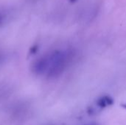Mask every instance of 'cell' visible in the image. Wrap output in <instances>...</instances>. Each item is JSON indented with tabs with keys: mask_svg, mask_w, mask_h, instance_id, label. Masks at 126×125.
<instances>
[{
	"mask_svg": "<svg viewBox=\"0 0 126 125\" xmlns=\"http://www.w3.org/2000/svg\"><path fill=\"white\" fill-rule=\"evenodd\" d=\"M5 59H6L5 54H4L3 52L0 51V66H1V65H2V64L4 63V62Z\"/></svg>",
	"mask_w": 126,
	"mask_h": 125,
	"instance_id": "5",
	"label": "cell"
},
{
	"mask_svg": "<svg viewBox=\"0 0 126 125\" xmlns=\"http://www.w3.org/2000/svg\"><path fill=\"white\" fill-rule=\"evenodd\" d=\"M50 61V53L46 54L35 60L32 66V71L37 75L46 74Z\"/></svg>",
	"mask_w": 126,
	"mask_h": 125,
	"instance_id": "2",
	"label": "cell"
},
{
	"mask_svg": "<svg viewBox=\"0 0 126 125\" xmlns=\"http://www.w3.org/2000/svg\"><path fill=\"white\" fill-rule=\"evenodd\" d=\"M122 106H123V108H124L125 109H126V104H123V105H122Z\"/></svg>",
	"mask_w": 126,
	"mask_h": 125,
	"instance_id": "7",
	"label": "cell"
},
{
	"mask_svg": "<svg viewBox=\"0 0 126 125\" xmlns=\"http://www.w3.org/2000/svg\"><path fill=\"white\" fill-rule=\"evenodd\" d=\"M38 51V46H34L30 48V55H34Z\"/></svg>",
	"mask_w": 126,
	"mask_h": 125,
	"instance_id": "6",
	"label": "cell"
},
{
	"mask_svg": "<svg viewBox=\"0 0 126 125\" xmlns=\"http://www.w3.org/2000/svg\"><path fill=\"white\" fill-rule=\"evenodd\" d=\"M6 19H7V13L4 11L0 10V27L2 25H4Z\"/></svg>",
	"mask_w": 126,
	"mask_h": 125,
	"instance_id": "4",
	"label": "cell"
},
{
	"mask_svg": "<svg viewBox=\"0 0 126 125\" xmlns=\"http://www.w3.org/2000/svg\"><path fill=\"white\" fill-rule=\"evenodd\" d=\"M77 0H69V1L71 2V3H74V2H75Z\"/></svg>",
	"mask_w": 126,
	"mask_h": 125,
	"instance_id": "8",
	"label": "cell"
},
{
	"mask_svg": "<svg viewBox=\"0 0 126 125\" xmlns=\"http://www.w3.org/2000/svg\"><path fill=\"white\" fill-rule=\"evenodd\" d=\"M73 58L70 50H55L50 52V61L46 76L49 79L57 78L66 70Z\"/></svg>",
	"mask_w": 126,
	"mask_h": 125,
	"instance_id": "1",
	"label": "cell"
},
{
	"mask_svg": "<svg viewBox=\"0 0 126 125\" xmlns=\"http://www.w3.org/2000/svg\"><path fill=\"white\" fill-rule=\"evenodd\" d=\"M114 103V99L109 96H103L99 98L96 102L97 105L100 108H105L110 105H112Z\"/></svg>",
	"mask_w": 126,
	"mask_h": 125,
	"instance_id": "3",
	"label": "cell"
},
{
	"mask_svg": "<svg viewBox=\"0 0 126 125\" xmlns=\"http://www.w3.org/2000/svg\"><path fill=\"white\" fill-rule=\"evenodd\" d=\"M97 125L96 124H94V123H92V124H89V125Z\"/></svg>",
	"mask_w": 126,
	"mask_h": 125,
	"instance_id": "9",
	"label": "cell"
}]
</instances>
